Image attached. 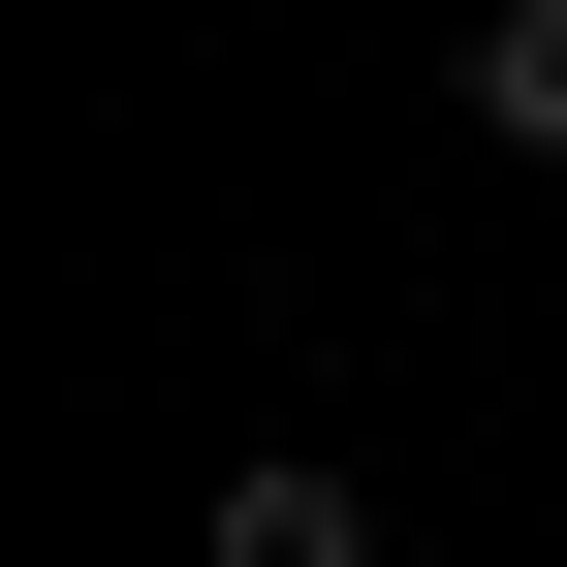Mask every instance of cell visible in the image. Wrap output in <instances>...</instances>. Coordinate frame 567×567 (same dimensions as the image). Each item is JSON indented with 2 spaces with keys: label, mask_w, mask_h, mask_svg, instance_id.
<instances>
[{
  "label": "cell",
  "mask_w": 567,
  "mask_h": 567,
  "mask_svg": "<svg viewBox=\"0 0 567 567\" xmlns=\"http://www.w3.org/2000/svg\"><path fill=\"white\" fill-rule=\"evenodd\" d=\"M189 567H379V505H347V473L284 442V473H221V536H189Z\"/></svg>",
  "instance_id": "obj_1"
},
{
  "label": "cell",
  "mask_w": 567,
  "mask_h": 567,
  "mask_svg": "<svg viewBox=\"0 0 567 567\" xmlns=\"http://www.w3.org/2000/svg\"><path fill=\"white\" fill-rule=\"evenodd\" d=\"M473 126H505V158H567V0H473Z\"/></svg>",
  "instance_id": "obj_2"
}]
</instances>
